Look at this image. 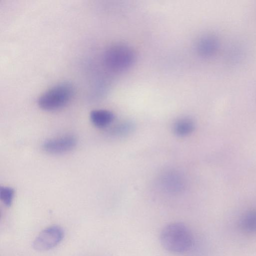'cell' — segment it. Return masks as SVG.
Segmentation results:
<instances>
[{
    "instance_id": "cell-1",
    "label": "cell",
    "mask_w": 256,
    "mask_h": 256,
    "mask_svg": "<svg viewBox=\"0 0 256 256\" xmlns=\"http://www.w3.org/2000/svg\"><path fill=\"white\" fill-rule=\"evenodd\" d=\"M160 240L170 252L181 254L188 252L194 245V237L188 227L182 222H172L162 230Z\"/></svg>"
},
{
    "instance_id": "cell-2",
    "label": "cell",
    "mask_w": 256,
    "mask_h": 256,
    "mask_svg": "<svg viewBox=\"0 0 256 256\" xmlns=\"http://www.w3.org/2000/svg\"><path fill=\"white\" fill-rule=\"evenodd\" d=\"M136 58L134 49L128 44L116 43L106 48L104 54L106 66L115 72H124L134 64Z\"/></svg>"
},
{
    "instance_id": "cell-3",
    "label": "cell",
    "mask_w": 256,
    "mask_h": 256,
    "mask_svg": "<svg viewBox=\"0 0 256 256\" xmlns=\"http://www.w3.org/2000/svg\"><path fill=\"white\" fill-rule=\"evenodd\" d=\"M74 92L73 86L70 83H59L46 90L39 97L38 105L45 110H58L68 104Z\"/></svg>"
},
{
    "instance_id": "cell-4",
    "label": "cell",
    "mask_w": 256,
    "mask_h": 256,
    "mask_svg": "<svg viewBox=\"0 0 256 256\" xmlns=\"http://www.w3.org/2000/svg\"><path fill=\"white\" fill-rule=\"evenodd\" d=\"M64 232L58 226H52L42 230L35 238L32 243L34 249L46 251L58 246L63 240Z\"/></svg>"
},
{
    "instance_id": "cell-5",
    "label": "cell",
    "mask_w": 256,
    "mask_h": 256,
    "mask_svg": "<svg viewBox=\"0 0 256 256\" xmlns=\"http://www.w3.org/2000/svg\"><path fill=\"white\" fill-rule=\"evenodd\" d=\"M76 143L74 136L67 134L47 140L42 144V148L47 153L60 154L71 150Z\"/></svg>"
},
{
    "instance_id": "cell-6",
    "label": "cell",
    "mask_w": 256,
    "mask_h": 256,
    "mask_svg": "<svg viewBox=\"0 0 256 256\" xmlns=\"http://www.w3.org/2000/svg\"><path fill=\"white\" fill-rule=\"evenodd\" d=\"M160 184L162 188L172 194H178L185 189L186 182L182 174L174 170L164 172L160 177Z\"/></svg>"
},
{
    "instance_id": "cell-7",
    "label": "cell",
    "mask_w": 256,
    "mask_h": 256,
    "mask_svg": "<svg viewBox=\"0 0 256 256\" xmlns=\"http://www.w3.org/2000/svg\"><path fill=\"white\" fill-rule=\"evenodd\" d=\"M220 48L219 38L212 34H206L200 36L196 41V48L199 56L209 58L215 56Z\"/></svg>"
},
{
    "instance_id": "cell-8",
    "label": "cell",
    "mask_w": 256,
    "mask_h": 256,
    "mask_svg": "<svg viewBox=\"0 0 256 256\" xmlns=\"http://www.w3.org/2000/svg\"><path fill=\"white\" fill-rule=\"evenodd\" d=\"M90 120L96 127L102 128L110 126L114 120V115L109 110L98 109L92 110Z\"/></svg>"
},
{
    "instance_id": "cell-9",
    "label": "cell",
    "mask_w": 256,
    "mask_h": 256,
    "mask_svg": "<svg viewBox=\"0 0 256 256\" xmlns=\"http://www.w3.org/2000/svg\"><path fill=\"white\" fill-rule=\"evenodd\" d=\"M194 128V123L191 118H182L175 122L173 126V131L176 136L184 137L191 134Z\"/></svg>"
},
{
    "instance_id": "cell-10",
    "label": "cell",
    "mask_w": 256,
    "mask_h": 256,
    "mask_svg": "<svg viewBox=\"0 0 256 256\" xmlns=\"http://www.w3.org/2000/svg\"><path fill=\"white\" fill-rule=\"evenodd\" d=\"M240 227L246 232H256V210L246 214L240 222Z\"/></svg>"
},
{
    "instance_id": "cell-11",
    "label": "cell",
    "mask_w": 256,
    "mask_h": 256,
    "mask_svg": "<svg viewBox=\"0 0 256 256\" xmlns=\"http://www.w3.org/2000/svg\"><path fill=\"white\" fill-rule=\"evenodd\" d=\"M134 127V124L131 122H122L113 126L110 130V134L116 136H126L131 133Z\"/></svg>"
},
{
    "instance_id": "cell-12",
    "label": "cell",
    "mask_w": 256,
    "mask_h": 256,
    "mask_svg": "<svg viewBox=\"0 0 256 256\" xmlns=\"http://www.w3.org/2000/svg\"><path fill=\"white\" fill-rule=\"evenodd\" d=\"M14 196V190L8 186H1L0 198L2 202L7 206H10L13 202Z\"/></svg>"
}]
</instances>
